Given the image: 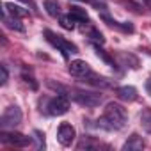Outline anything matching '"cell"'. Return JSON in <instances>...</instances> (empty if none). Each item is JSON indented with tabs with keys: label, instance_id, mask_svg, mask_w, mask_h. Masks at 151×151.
Masks as SVG:
<instances>
[{
	"label": "cell",
	"instance_id": "cell-18",
	"mask_svg": "<svg viewBox=\"0 0 151 151\" xmlns=\"http://www.w3.org/2000/svg\"><path fill=\"white\" fill-rule=\"evenodd\" d=\"M94 50H96V55H98V57H101L107 64H112V59H110V57H109V55H107V53H105L100 46H98V45H94Z\"/></svg>",
	"mask_w": 151,
	"mask_h": 151
},
{
	"label": "cell",
	"instance_id": "cell-4",
	"mask_svg": "<svg viewBox=\"0 0 151 151\" xmlns=\"http://www.w3.org/2000/svg\"><path fill=\"white\" fill-rule=\"evenodd\" d=\"M73 100L84 107H98L103 101V96L100 93H94V91H75Z\"/></svg>",
	"mask_w": 151,
	"mask_h": 151
},
{
	"label": "cell",
	"instance_id": "cell-10",
	"mask_svg": "<svg viewBox=\"0 0 151 151\" xmlns=\"http://www.w3.org/2000/svg\"><path fill=\"white\" fill-rule=\"evenodd\" d=\"M144 147V140H142V137H139V135H132L126 142H124V146H123V151H140Z\"/></svg>",
	"mask_w": 151,
	"mask_h": 151
},
{
	"label": "cell",
	"instance_id": "cell-14",
	"mask_svg": "<svg viewBox=\"0 0 151 151\" xmlns=\"http://www.w3.org/2000/svg\"><path fill=\"white\" fill-rule=\"evenodd\" d=\"M69 14H71L75 20H78V22H89V14H87V11L82 9V7L73 6V7L69 9Z\"/></svg>",
	"mask_w": 151,
	"mask_h": 151
},
{
	"label": "cell",
	"instance_id": "cell-9",
	"mask_svg": "<svg viewBox=\"0 0 151 151\" xmlns=\"http://www.w3.org/2000/svg\"><path fill=\"white\" fill-rule=\"evenodd\" d=\"M116 94H117V98L119 100H123V101H135L137 100V89L135 87H132V86H123V87H117V91H116Z\"/></svg>",
	"mask_w": 151,
	"mask_h": 151
},
{
	"label": "cell",
	"instance_id": "cell-1",
	"mask_svg": "<svg viewBox=\"0 0 151 151\" xmlns=\"http://www.w3.org/2000/svg\"><path fill=\"white\" fill-rule=\"evenodd\" d=\"M105 117L109 119V123L112 124L114 130H119V128H123V126L126 124V121H128V112H126V109H124L123 105L110 101V103H107V107H105Z\"/></svg>",
	"mask_w": 151,
	"mask_h": 151
},
{
	"label": "cell",
	"instance_id": "cell-19",
	"mask_svg": "<svg viewBox=\"0 0 151 151\" xmlns=\"http://www.w3.org/2000/svg\"><path fill=\"white\" fill-rule=\"evenodd\" d=\"M91 37H93L94 41H98L100 45H103V43H105V37H103V34H101L100 30H96V29H93V30H91Z\"/></svg>",
	"mask_w": 151,
	"mask_h": 151
},
{
	"label": "cell",
	"instance_id": "cell-2",
	"mask_svg": "<svg viewBox=\"0 0 151 151\" xmlns=\"http://www.w3.org/2000/svg\"><path fill=\"white\" fill-rule=\"evenodd\" d=\"M22 119H23L22 109L16 107V105H11V107H7V109L4 110L2 119H0V126H2L4 130H6V128H14V126H18V124L22 123Z\"/></svg>",
	"mask_w": 151,
	"mask_h": 151
},
{
	"label": "cell",
	"instance_id": "cell-7",
	"mask_svg": "<svg viewBox=\"0 0 151 151\" xmlns=\"http://www.w3.org/2000/svg\"><path fill=\"white\" fill-rule=\"evenodd\" d=\"M77 137V130H75L69 123H60L59 130H57V140L62 146H71Z\"/></svg>",
	"mask_w": 151,
	"mask_h": 151
},
{
	"label": "cell",
	"instance_id": "cell-3",
	"mask_svg": "<svg viewBox=\"0 0 151 151\" xmlns=\"http://www.w3.org/2000/svg\"><path fill=\"white\" fill-rule=\"evenodd\" d=\"M45 36H46V39H48L55 48H59L64 55H68V53H77V52H78V48L75 46L71 41H68L66 37H62V36H59V34H53L52 30H45Z\"/></svg>",
	"mask_w": 151,
	"mask_h": 151
},
{
	"label": "cell",
	"instance_id": "cell-16",
	"mask_svg": "<svg viewBox=\"0 0 151 151\" xmlns=\"http://www.w3.org/2000/svg\"><path fill=\"white\" fill-rule=\"evenodd\" d=\"M60 25H62V29H66V30H73L75 29V18L69 14V16H60Z\"/></svg>",
	"mask_w": 151,
	"mask_h": 151
},
{
	"label": "cell",
	"instance_id": "cell-15",
	"mask_svg": "<svg viewBox=\"0 0 151 151\" xmlns=\"http://www.w3.org/2000/svg\"><path fill=\"white\" fill-rule=\"evenodd\" d=\"M45 9H46V13L52 18L60 16V9H59V4L55 2V0H45Z\"/></svg>",
	"mask_w": 151,
	"mask_h": 151
},
{
	"label": "cell",
	"instance_id": "cell-23",
	"mask_svg": "<svg viewBox=\"0 0 151 151\" xmlns=\"http://www.w3.org/2000/svg\"><path fill=\"white\" fill-rule=\"evenodd\" d=\"M22 2H25V4H27V6H30L32 9L36 7V6H34V0H22Z\"/></svg>",
	"mask_w": 151,
	"mask_h": 151
},
{
	"label": "cell",
	"instance_id": "cell-21",
	"mask_svg": "<svg viewBox=\"0 0 151 151\" xmlns=\"http://www.w3.org/2000/svg\"><path fill=\"white\" fill-rule=\"evenodd\" d=\"M34 135H36V139H37V147L41 149V147H45V135L41 133V132H34Z\"/></svg>",
	"mask_w": 151,
	"mask_h": 151
},
{
	"label": "cell",
	"instance_id": "cell-17",
	"mask_svg": "<svg viewBox=\"0 0 151 151\" xmlns=\"http://www.w3.org/2000/svg\"><path fill=\"white\" fill-rule=\"evenodd\" d=\"M142 128L147 132V133H151V112L149 110H146L144 114H142Z\"/></svg>",
	"mask_w": 151,
	"mask_h": 151
},
{
	"label": "cell",
	"instance_id": "cell-13",
	"mask_svg": "<svg viewBox=\"0 0 151 151\" xmlns=\"http://www.w3.org/2000/svg\"><path fill=\"white\" fill-rule=\"evenodd\" d=\"M82 78H84V82H87V84H91V86H101V87H107V86H109L107 78L98 77V75H94L93 71H91L89 75H86V77H82Z\"/></svg>",
	"mask_w": 151,
	"mask_h": 151
},
{
	"label": "cell",
	"instance_id": "cell-20",
	"mask_svg": "<svg viewBox=\"0 0 151 151\" xmlns=\"http://www.w3.org/2000/svg\"><path fill=\"white\" fill-rule=\"evenodd\" d=\"M0 73H2V86H6V84H7V80H9L7 68H6V66H0Z\"/></svg>",
	"mask_w": 151,
	"mask_h": 151
},
{
	"label": "cell",
	"instance_id": "cell-12",
	"mask_svg": "<svg viewBox=\"0 0 151 151\" xmlns=\"http://www.w3.org/2000/svg\"><path fill=\"white\" fill-rule=\"evenodd\" d=\"M4 25L7 29L16 30V32H25V25L18 18H14V16H7V13H4Z\"/></svg>",
	"mask_w": 151,
	"mask_h": 151
},
{
	"label": "cell",
	"instance_id": "cell-22",
	"mask_svg": "<svg viewBox=\"0 0 151 151\" xmlns=\"http://www.w3.org/2000/svg\"><path fill=\"white\" fill-rule=\"evenodd\" d=\"M146 91H147V94L151 96V78H149V80L146 82Z\"/></svg>",
	"mask_w": 151,
	"mask_h": 151
},
{
	"label": "cell",
	"instance_id": "cell-24",
	"mask_svg": "<svg viewBox=\"0 0 151 151\" xmlns=\"http://www.w3.org/2000/svg\"><path fill=\"white\" fill-rule=\"evenodd\" d=\"M80 2H84V0H80Z\"/></svg>",
	"mask_w": 151,
	"mask_h": 151
},
{
	"label": "cell",
	"instance_id": "cell-5",
	"mask_svg": "<svg viewBox=\"0 0 151 151\" xmlns=\"http://www.w3.org/2000/svg\"><path fill=\"white\" fill-rule=\"evenodd\" d=\"M68 110H69V100L64 94L52 98L48 101V105H46V112L50 116H64Z\"/></svg>",
	"mask_w": 151,
	"mask_h": 151
},
{
	"label": "cell",
	"instance_id": "cell-8",
	"mask_svg": "<svg viewBox=\"0 0 151 151\" xmlns=\"http://www.w3.org/2000/svg\"><path fill=\"white\" fill-rule=\"evenodd\" d=\"M69 73L73 75V77L82 78V77H86V75L91 73V66H89L86 60H80V59L71 60V62H69Z\"/></svg>",
	"mask_w": 151,
	"mask_h": 151
},
{
	"label": "cell",
	"instance_id": "cell-6",
	"mask_svg": "<svg viewBox=\"0 0 151 151\" xmlns=\"http://www.w3.org/2000/svg\"><path fill=\"white\" fill-rule=\"evenodd\" d=\"M0 137H2V142H6L9 146H14V147H27L32 142V137H27L23 133H14V132H9V133L2 132Z\"/></svg>",
	"mask_w": 151,
	"mask_h": 151
},
{
	"label": "cell",
	"instance_id": "cell-11",
	"mask_svg": "<svg viewBox=\"0 0 151 151\" xmlns=\"http://www.w3.org/2000/svg\"><path fill=\"white\" fill-rule=\"evenodd\" d=\"M4 7H6L4 13L11 14V16H14V18H25V16H29V11H27V9H23V7H20V6H16V4H13V2H6Z\"/></svg>",
	"mask_w": 151,
	"mask_h": 151
}]
</instances>
